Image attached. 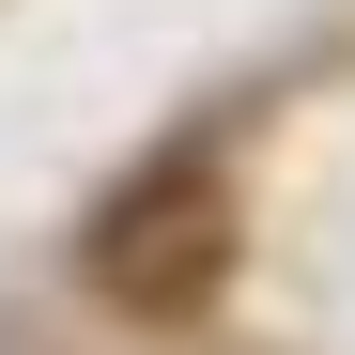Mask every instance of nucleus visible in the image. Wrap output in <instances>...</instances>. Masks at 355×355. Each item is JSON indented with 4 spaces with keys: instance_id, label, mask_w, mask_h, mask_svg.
Returning <instances> with one entry per match:
<instances>
[{
    "instance_id": "nucleus-1",
    "label": "nucleus",
    "mask_w": 355,
    "mask_h": 355,
    "mask_svg": "<svg viewBox=\"0 0 355 355\" xmlns=\"http://www.w3.org/2000/svg\"><path fill=\"white\" fill-rule=\"evenodd\" d=\"M216 263H232V201H216L201 155H155L139 186L93 216V293L139 309V324H186L201 293H216Z\"/></svg>"
}]
</instances>
